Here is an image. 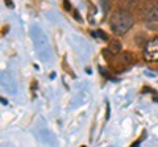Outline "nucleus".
Instances as JSON below:
<instances>
[{
	"label": "nucleus",
	"instance_id": "5",
	"mask_svg": "<svg viewBox=\"0 0 158 147\" xmlns=\"http://www.w3.org/2000/svg\"><path fill=\"white\" fill-rule=\"evenodd\" d=\"M98 36H99V37H102L103 40H107V36H106V34L103 33L102 30H99V32H98Z\"/></svg>",
	"mask_w": 158,
	"mask_h": 147
},
{
	"label": "nucleus",
	"instance_id": "2",
	"mask_svg": "<svg viewBox=\"0 0 158 147\" xmlns=\"http://www.w3.org/2000/svg\"><path fill=\"white\" fill-rule=\"evenodd\" d=\"M144 57L149 62H158V37L153 38L146 43L144 49Z\"/></svg>",
	"mask_w": 158,
	"mask_h": 147
},
{
	"label": "nucleus",
	"instance_id": "4",
	"mask_svg": "<svg viewBox=\"0 0 158 147\" xmlns=\"http://www.w3.org/2000/svg\"><path fill=\"white\" fill-rule=\"evenodd\" d=\"M110 50L112 51V54H117L118 51L121 50V46L117 41H111V45H110Z\"/></svg>",
	"mask_w": 158,
	"mask_h": 147
},
{
	"label": "nucleus",
	"instance_id": "3",
	"mask_svg": "<svg viewBox=\"0 0 158 147\" xmlns=\"http://www.w3.org/2000/svg\"><path fill=\"white\" fill-rule=\"evenodd\" d=\"M146 18L149 21L158 22V7H153L152 9H149V12L146 14Z\"/></svg>",
	"mask_w": 158,
	"mask_h": 147
},
{
	"label": "nucleus",
	"instance_id": "1",
	"mask_svg": "<svg viewBox=\"0 0 158 147\" xmlns=\"http://www.w3.org/2000/svg\"><path fill=\"white\" fill-rule=\"evenodd\" d=\"M133 24H135V18H133L132 14L129 12L121 11L120 9V11L115 12L111 16L110 28L113 34L123 36V34H125L133 26Z\"/></svg>",
	"mask_w": 158,
	"mask_h": 147
},
{
	"label": "nucleus",
	"instance_id": "6",
	"mask_svg": "<svg viewBox=\"0 0 158 147\" xmlns=\"http://www.w3.org/2000/svg\"><path fill=\"white\" fill-rule=\"evenodd\" d=\"M6 3L8 4V6H9V7H12V3H11V2H9V0H6Z\"/></svg>",
	"mask_w": 158,
	"mask_h": 147
}]
</instances>
